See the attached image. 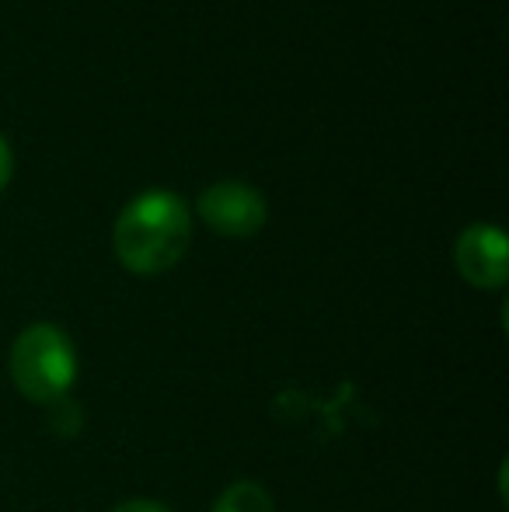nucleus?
I'll return each mask as SVG.
<instances>
[{
    "label": "nucleus",
    "instance_id": "nucleus-1",
    "mask_svg": "<svg viewBox=\"0 0 509 512\" xmlns=\"http://www.w3.org/2000/svg\"><path fill=\"white\" fill-rule=\"evenodd\" d=\"M192 241L189 206L171 192H143L119 213L112 230L116 258L136 276H161L182 262Z\"/></svg>",
    "mask_w": 509,
    "mask_h": 512
},
{
    "label": "nucleus",
    "instance_id": "nucleus-2",
    "mask_svg": "<svg viewBox=\"0 0 509 512\" xmlns=\"http://www.w3.org/2000/svg\"><path fill=\"white\" fill-rule=\"evenodd\" d=\"M11 380L28 401L53 405L74 387L77 377V352L70 345L67 331L56 324H28L11 345L7 356Z\"/></svg>",
    "mask_w": 509,
    "mask_h": 512
},
{
    "label": "nucleus",
    "instance_id": "nucleus-3",
    "mask_svg": "<svg viewBox=\"0 0 509 512\" xmlns=\"http://www.w3.org/2000/svg\"><path fill=\"white\" fill-rule=\"evenodd\" d=\"M199 216L210 230H217L220 237H252L265 227V206L262 192L248 182H217L199 196Z\"/></svg>",
    "mask_w": 509,
    "mask_h": 512
},
{
    "label": "nucleus",
    "instance_id": "nucleus-4",
    "mask_svg": "<svg viewBox=\"0 0 509 512\" xmlns=\"http://www.w3.org/2000/svg\"><path fill=\"white\" fill-rule=\"evenodd\" d=\"M457 272L478 290H503L509 279V244L506 234L492 223H475L454 244Z\"/></svg>",
    "mask_w": 509,
    "mask_h": 512
},
{
    "label": "nucleus",
    "instance_id": "nucleus-5",
    "mask_svg": "<svg viewBox=\"0 0 509 512\" xmlns=\"http://www.w3.org/2000/svg\"><path fill=\"white\" fill-rule=\"evenodd\" d=\"M213 512H276V506H272L269 492L258 481H234L213 502Z\"/></svg>",
    "mask_w": 509,
    "mask_h": 512
},
{
    "label": "nucleus",
    "instance_id": "nucleus-6",
    "mask_svg": "<svg viewBox=\"0 0 509 512\" xmlns=\"http://www.w3.org/2000/svg\"><path fill=\"white\" fill-rule=\"evenodd\" d=\"M11 171H14L11 147H7V140H4V136H0V192L7 189V182H11Z\"/></svg>",
    "mask_w": 509,
    "mask_h": 512
},
{
    "label": "nucleus",
    "instance_id": "nucleus-7",
    "mask_svg": "<svg viewBox=\"0 0 509 512\" xmlns=\"http://www.w3.org/2000/svg\"><path fill=\"white\" fill-rule=\"evenodd\" d=\"M112 512H171V509L161 506V502H150V499H133V502H123V506H116Z\"/></svg>",
    "mask_w": 509,
    "mask_h": 512
}]
</instances>
